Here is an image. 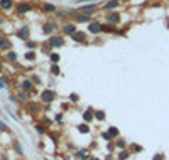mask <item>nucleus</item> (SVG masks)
Segmentation results:
<instances>
[{
    "label": "nucleus",
    "mask_w": 169,
    "mask_h": 160,
    "mask_svg": "<svg viewBox=\"0 0 169 160\" xmlns=\"http://www.w3.org/2000/svg\"><path fill=\"white\" fill-rule=\"evenodd\" d=\"M88 31H90V34H98V32H102V24L96 22V20L90 22V24H88Z\"/></svg>",
    "instance_id": "obj_10"
},
{
    "label": "nucleus",
    "mask_w": 169,
    "mask_h": 160,
    "mask_svg": "<svg viewBox=\"0 0 169 160\" xmlns=\"http://www.w3.org/2000/svg\"><path fill=\"white\" fill-rule=\"evenodd\" d=\"M56 27H57V24H56V22L49 20V22H46V24L42 25V32H44V34H53V32L56 31Z\"/></svg>",
    "instance_id": "obj_7"
},
{
    "label": "nucleus",
    "mask_w": 169,
    "mask_h": 160,
    "mask_svg": "<svg viewBox=\"0 0 169 160\" xmlns=\"http://www.w3.org/2000/svg\"><path fill=\"white\" fill-rule=\"evenodd\" d=\"M41 100H42V103H46V105L53 103V101L56 100V91H53V89H44V91L41 93Z\"/></svg>",
    "instance_id": "obj_1"
},
{
    "label": "nucleus",
    "mask_w": 169,
    "mask_h": 160,
    "mask_svg": "<svg viewBox=\"0 0 169 160\" xmlns=\"http://www.w3.org/2000/svg\"><path fill=\"white\" fill-rule=\"evenodd\" d=\"M27 47L32 51V49H36V47H37V44H36V42H31V40H27Z\"/></svg>",
    "instance_id": "obj_36"
},
{
    "label": "nucleus",
    "mask_w": 169,
    "mask_h": 160,
    "mask_svg": "<svg viewBox=\"0 0 169 160\" xmlns=\"http://www.w3.org/2000/svg\"><path fill=\"white\" fill-rule=\"evenodd\" d=\"M0 7L5 9V10H10L14 7V2L12 0H0Z\"/></svg>",
    "instance_id": "obj_20"
},
{
    "label": "nucleus",
    "mask_w": 169,
    "mask_h": 160,
    "mask_svg": "<svg viewBox=\"0 0 169 160\" xmlns=\"http://www.w3.org/2000/svg\"><path fill=\"white\" fill-rule=\"evenodd\" d=\"M25 59H27V61H34V59H36V52H34V51L25 52Z\"/></svg>",
    "instance_id": "obj_31"
},
{
    "label": "nucleus",
    "mask_w": 169,
    "mask_h": 160,
    "mask_svg": "<svg viewBox=\"0 0 169 160\" xmlns=\"http://www.w3.org/2000/svg\"><path fill=\"white\" fill-rule=\"evenodd\" d=\"M59 72H61L59 66H57V64H51V74H53V76H59Z\"/></svg>",
    "instance_id": "obj_28"
},
{
    "label": "nucleus",
    "mask_w": 169,
    "mask_h": 160,
    "mask_svg": "<svg viewBox=\"0 0 169 160\" xmlns=\"http://www.w3.org/2000/svg\"><path fill=\"white\" fill-rule=\"evenodd\" d=\"M115 148H117V147H115V142H113V140L107 143V150H108V152H113Z\"/></svg>",
    "instance_id": "obj_33"
},
{
    "label": "nucleus",
    "mask_w": 169,
    "mask_h": 160,
    "mask_svg": "<svg viewBox=\"0 0 169 160\" xmlns=\"http://www.w3.org/2000/svg\"><path fill=\"white\" fill-rule=\"evenodd\" d=\"M17 37H20L22 40H27L29 39V25H22L17 31Z\"/></svg>",
    "instance_id": "obj_11"
},
{
    "label": "nucleus",
    "mask_w": 169,
    "mask_h": 160,
    "mask_svg": "<svg viewBox=\"0 0 169 160\" xmlns=\"http://www.w3.org/2000/svg\"><path fill=\"white\" fill-rule=\"evenodd\" d=\"M14 148H15V152H17L19 155H24V150H22V147H20L19 142H14Z\"/></svg>",
    "instance_id": "obj_29"
},
{
    "label": "nucleus",
    "mask_w": 169,
    "mask_h": 160,
    "mask_svg": "<svg viewBox=\"0 0 169 160\" xmlns=\"http://www.w3.org/2000/svg\"><path fill=\"white\" fill-rule=\"evenodd\" d=\"M54 120H56V121H61V120H63V113H56Z\"/></svg>",
    "instance_id": "obj_39"
},
{
    "label": "nucleus",
    "mask_w": 169,
    "mask_h": 160,
    "mask_svg": "<svg viewBox=\"0 0 169 160\" xmlns=\"http://www.w3.org/2000/svg\"><path fill=\"white\" fill-rule=\"evenodd\" d=\"M27 96H29V93H27V91H19V98H20V100H24V101H25V100H27Z\"/></svg>",
    "instance_id": "obj_34"
},
{
    "label": "nucleus",
    "mask_w": 169,
    "mask_h": 160,
    "mask_svg": "<svg viewBox=\"0 0 169 160\" xmlns=\"http://www.w3.org/2000/svg\"><path fill=\"white\" fill-rule=\"evenodd\" d=\"M61 31H63V34H64V36H73L78 29H76V24H73V22H66V24L63 25V29H61Z\"/></svg>",
    "instance_id": "obj_3"
},
{
    "label": "nucleus",
    "mask_w": 169,
    "mask_h": 160,
    "mask_svg": "<svg viewBox=\"0 0 169 160\" xmlns=\"http://www.w3.org/2000/svg\"><path fill=\"white\" fill-rule=\"evenodd\" d=\"M86 37H88V36H86L83 31H76L75 34L71 36V39H73L75 42H79V44H86V42H88V39H86Z\"/></svg>",
    "instance_id": "obj_5"
},
{
    "label": "nucleus",
    "mask_w": 169,
    "mask_h": 160,
    "mask_svg": "<svg viewBox=\"0 0 169 160\" xmlns=\"http://www.w3.org/2000/svg\"><path fill=\"white\" fill-rule=\"evenodd\" d=\"M7 59H9V61H15V59H17V54L14 52V51H9V52H7Z\"/></svg>",
    "instance_id": "obj_32"
},
{
    "label": "nucleus",
    "mask_w": 169,
    "mask_h": 160,
    "mask_svg": "<svg viewBox=\"0 0 169 160\" xmlns=\"http://www.w3.org/2000/svg\"><path fill=\"white\" fill-rule=\"evenodd\" d=\"M0 130H2V131H9V126H7V125L3 123L2 120H0Z\"/></svg>",
    "instance_id": "obj_37"
},
{
    "label": "nucleus",
    "mask_w": 169,
    "mask_h": 160,
    "mask_svg": "<svg viewBox=\"0 0 169 160\" xmlns=\"http://www.w3.org/2000/svg\"><path fill=\"white\" fill-rule=\"evenodd\" d=\"M102 138H105V140L112 142V137H110V133H108V131H103V133H102Z\"/></svg>",
    "instance_id": "obj_35"
},
{
    "label": "nucleus",
    "mask_w": 169,
    "mask_h": 160,
    "mask_svg": "<svg viewBox=\"0 0 169 160\" xmlns=\"http://www.w3.org/2000/svg\"><path fill=\"white\" fill-rule=\"evenodd\" d=\"M42 125H44V126L51 125V120H49V118H42Z\"/></svg>",
    "instance_id": "obj_40"
},
{
    "label": "nucleus",
    "mask_w": 169,
    "mask_h": 160,
    "mask_svg": "<svg viewBox=\"0 0 169 160\" xmlns=\"http://www.w3.org/2000/svg\"><path fill=\"white\" fill-rule=\"evenodd\" d=\"M22 89L27 91V93H32V89H34L32 81H31V79H24V81H22Z\"/></svg>",
    "instance_id": "obj_15"
},
{
    "label": "nucleus",
    "mask_w": 169,
    "mask_h": 160,
    "mask_svg": "<svg viewBox=\"0 0 169 160\" xmlns=\"http://www.w3.org/2000/svg\"><path fill=\"white\" fill-rule=\"evenodd\" d=\"M0 39H2V36H0Z\"/></svg>",
    "instance_id": "obj_50"
},
{
    "label": "nucleus",
    "mask_w": 169,
    "mask_h": 160,
    "mask_svg": "<svg viewBox=\"0 0 169 160\" xmlns=\"http://www.w3.org/2000/svg\"><path fill=\"white\" fill-rule=\"evenodd\" d=\"M102 32H115V25L112 24H102Z\"/></svg>",
    "instance_id": "obj_23"
},
{
    "label": "nucleus",
    "mask_w": 169,
    "mask_h": 160,
    "mask_svg": "<svg viewBox=\"0 0 169 160\" xmlns=\"http://www.w3.org/2000/svg\"><path fill=\"white\" fill-rule=\"evenodd\" d=\"M31 10H32V5H31V3H25V2L17 3V12H19V14H27V12H31Z\"/></svg>",
    "instance_id": "obj_12"
},
{
    "label": "nucleus",
    "mask_w": 169,
    "mask_h": 160,
    "mask_svg": "<svg viewBox=\"0 0 169 160\" xmlns=\"http://www.w3.org/2000/svg\"><path fill=\"white\" fill-rule=\"evenodd\" d=\"M32 81H34V83L37 84V83H39V76H32Z\"/></svg>",
    "instance_id": "obj_42"
},
{
    "label": "nucleus",
    "mask_w": 169,
    "mask_h": 160,
    "mask_svg": "<svg viewBox=\"0 0 169 160\" xmlns=\"http://www.w3.org/2000/svg\"><path fill=\"white\" fill-rule=\"evenodd\" d=\"M95 120V111L92 108H88L86 111H83V123H92Z\"/></svg>",
    "instance_id": "obj_9"
},
{
    "label": "nucleus",
    "mask_w": 169,
    "mask_h": 160,
    "mask_svg": "<svg viewBox=\"0 0 169 160\" xmlns=\"http://www.w3.org/2000/svg\"><path fill=\"white\" fill-rule=\"evenodd\" d=\"M69 98H71V101H78V100H79V96H78V94H71V96H69Z\"/></svg>",
    "instance_id": "obj_41"
},
{
    "label": "nucleus",
    "mask_w": 169,
    "mask_h": 160,
    "mask_svg": "<svg viewBox=\"0 0 169 160\" xmlns=\"http://www.w3.org/2000/svg\"><path fill=\"white\" fill-rule=\"evenodd\" d=\"M122 2H129V0H120V3H122Z\"/></svg>",
    "instance_id": "obj_48"
},
{
    "label": "nucleus",
    "mask_w": 169,
    "mask_h": 160,
    "mask_svg": "<svg viewBox=\"0 0 169 160\" xmlns=\"http://www.w3.org/2000/svg\"><path fill=\"white\" fill-rule=\"evenodd\" d=\"M0 160H9L7 157H0Z\"/></svg>",
    "instance_id": "obj_47"
},
{
    "label": "nucleus",
    "mask_w": 169,
    "mask_h": 160,
    "mask_svg": "<svg viewBox=\"0 0 169 160\" xmlns=\"http://www.w3.org/2000/svg\"><path fill=\"white\" fill-rule=\"evenodd\" d=\"M49 59H51V62H53V64H57L61 57H59V54H57V52H51V54H49Z\"/></svg>",
    "instance_id": "obj_25"
},
{
    "label": "nucleus",
    "mask_w": 169,
    "mask_h": 160,
    "mask_svg": "<svg viewBox=\"0 0 169 160\" xmlns=\"http://www.w3.org/2000/svg\"><path fill=\"white\" fill-rule=\"evenodd\" d=\"M107 131L110 133L112 140H117V138H120V131H118V128H117V126H110V128H108Z\"/></svg>",
    "instance_id": "obj_17"
},
{
    "label": "nucleus",
    "mask_w": 169,
    "mask_h": 160,
    "mask_svg": "<svg viewBox=\"0 0 169 160\" xmlns=\"http://www.w3.org/2000/svg\"><path fill=\"white\" fill-rule=\"evenodd\" d=\"M107 22L112 24V25L120 24V14H118V12H110V14L107 15Z\"/></svg>",
    "instance_id": "obj_8"
},
{
    "label": "nucleus",
    "mask_w": 169,
    "mask_h": 160,
    "mask_svg": "<svg viewBox=\"0 0 169 160\" xmlns=\"http://www.w3.org/2000/svg\"><path fill=\"white\" fill-rule=\"evenodd\" d=\"M107 118V113L103 111V110H96L95 111V120H98V121H103Z\"/></svg>",
    "instance_id": "obj_21"
},
{
    "label": "nucleus",
    "mask_w": 169,
    "mask_h": 160,
    "mask_svg": "<svg viewBox=\"0 0 169 160\" xmlns=\"http://www.w3.org/2000/svg\"><path fill=\"white\" fill-rule=\"evenodd\" d=\"M0 72H2V64H0Z\"/></svg>",
    "instance_id": "obj_49"
},
{
    "label": "nucleus",
    "mask_w": 169,
    "mask_h": 160,
    "mask_svg": "<svg viewBox=\"0 0 169 160\" xmlns=\"http://www.w3.org/2000/svg\"><path fill=\"white\" fill-rule=\"evenodd\" d=\"M88 160H102V159H100V157H95V155H92Z\"/></svg>",
    "instance_id": "obj_44"
},
{
    "label": "nucleus",
    "mask_w": 169,
    "mask_h": 160,
    "mask_svg": "<svg viewBox=\"0 0 169 160\" xmlns=\"http://www.w3.org/2000/svg\"><path fill=\"white\" fill-rule=\"evenodd\" d=\"M152 160H164V155H162V153H156V155L152 157Z\"/></svg>",
    "instance_id": "obj_38"
},
{
    "label": "nucleus",
    "mask_w": 169,
    "mask_h": 160,
    "mask_svg": "<svg viewBox=\"0 0 169 160\" xmlns=\"http://www.w3.org/2000/svg\"><path fill=\"white\" fill-rule=\"evenodd\" d=\"M75 157L78 160H88L90 157H92V153H90V150H88V148H79V150H76Z\"/></svg>",
    "instance_id": "obj_6"
},
{
    "label": "nucleus",
    "mask_w": 169,
    "mask_h": 160,
    "mask_svg": "<svg viewBox=\"0 0 169 160\" xmlns=\"http://www.w3.org/2000/svg\"><path fill=\"white\" fill-rule=\"evenodd\" d=\"M27 110L32 111V113H36V111H39V105L34 103V101H29V103H27Z\"/></svg>",
    "instance_id": "obj_24"
},
{
    "label": "nucleus",
    "mask_w": 169,
    "mask_h": 160,
    "mask_svg": "<svg viewBox=\"0 0 169 160\" xmlns=\"http://www.w3.org/2000/svg\"><path fill=\"white\" fill-rule=\"evenodd\" d=\"M129 150H130V153H137V152H142V147L137 145V143H132V147L129 148Z\"/></svg>",
    "instance_id": "obj_27"
},
{
    "label": "nucleus",
    "mask_w": 169,
    "mask_h": 160,
    "mask_svg": "<svg viewBox=\"0 0 169 160\" xmlns=\"http://www.w3.org/2000/svg\"><path fill=\"white\" fill-rule=\"evenodd\" d=\"M76 128H78V131H79V133H85V135H86V133H90V125H88V123H81V125H78Z\"/></svg>",
    "instance_id": "obj_22"
},
{
    "label": "nucleus",
    "mask_w": 169,
    "mask_h": 160,
    "mask_svg": "<svg viewBox=\"0 0 169 160\" xmlns=\"http://www.w3.org/2000/svg\"><path fill=\"white\" fill-rule=\"evenodd\" d=\"M47 44L54 49V47H61L63 44H64V39L61 36H51L49 37V40H47Z\"/></svg>",
    "instance_id": "obj_4"
},
{
    "label": "nucleus",
    "mask_w": 169,
    "mask_h": 160,
    "mask_svg": "<svg viewBox=\"0 0 169 160\" xmlns=\"http://www.w3.org/2000/svg\"><path fill=\"white\" fill-rule=\"evenodd\" d=\"M79 14H83V15H93L95 12L98 10V5H95V3H92V5H83V7H79V9H76Z\"/></svg>",
    "instance_id": "obj_2"
},
{
    "label": "nucleus",
    "mask_w": 169,
    "mask_h": 160,
    "mask_svg": "<svg viewBox=\"0 0 169 160\" xmlns=\"http://www.w3.org/2000/svg\"><path fill=\"white\" fill-rule=\"evenodd\" d=\"M130 150L127 148V150H120V153H118V157H117V160H129L130 159Z\"/></svg>",
    "instance_id": "obj_19"
},
{
    "label": "nucleus",
    "mask_w": 169,
    "mask_h": 160,
    "mask_svg": "<svg viewBox=\"0 0 169 160\" xmlns=\"http://www.w3.org/2000/svg\"><path fill=\"white\" fill-rule=\"evenodd\" d=\"M56 15L59 19H66L69 17V10H56Z\"/></svg>",
    "instance_id": "obj_26"
},
{
    "label": "nucleus",
    "mask_w": 169,
    "mask_h": 160,
    "mask_svg": "<svg viewBox=\"0 0 169 160\" xmlns=\"http://www.w3.org/2000/svg\"><path fill=\"white\" fill-rule=\"evenodd\" d=\"M115 147H117L118 150H127V148H129V143L125 142L124 138H117V140H115Z\"/></svg>",
    "instance_id": "obj_16"
},
{
    "label": "nucleus",
    "mask_w": 169,
    "mask_h": 160,
    "mask_svg": "<svg viewBox=\"0 0 169 160\" xmlns=\"http://www.w3.org/2000/svg\"><path fill=\"white\" fill-rule=\"evenodd\" d=\"M57 9L53 5V3H42V12H46V14H53V12H56Z\"/></svg>",
    "instance_id": "obj_18"
},
{
    "label": "nucleus",
    "mask_w": 169,
    "mask_h": 160,
    "mask_svg": "<svg viewBox=\"0 0 169 160\" xmlns=\"http://www.w3.org/2000/svg\"><path fill=\"white\" fill-rule=\"evenodd\" d=\"M10 47H12V42L7 37H2L0 39V51H10Z\"/></svg>",
    "instance_id": "obj_13"
},
{
    "label": "nucleus",
    "mask_w": 169,
    "mask_h": 160,
    "mask_svg": "<svg viewBox=\"0 0 169 160\" xmlns=\"http://www.w3.org/2000/svg\"><path fill=\"white\" fill-rule=\"evenodd\" d=\"M120 5V0H110L103 5V10H112V9H117Z\"/></svg>",
    "instance_id": "obj_14"
},
{
    "label": "nucleus",
    "mask_w": 169,
    "mask_h": 160,
    "mask_svg": "<svg viewBox=\"0 0 169 160\" xmlns=\"http://www.w3.org/2000/svg\"><path fill=\"white\" fill-rule=\"evenodd\" d=\"M36 131H37L39 135H44L46 133V126L44 125H36Z\"/></svg>",
    "instance_id": "obj_30"
},
{
    "label": "nucleus",
    "mask_w": 169,
    "mask_h": 160,
    "mask_svg": "<svg viewBox=\"0 0 169 160\" xmlns=\"http://www.w3.org/2000/svg\"><path fill=\"white\" fill-rule=\"evenodd\" d=\"M10 101H14V103H17V98H15L14 94H10Z\"/></svg>",
    "instance_id": "obj_43"
},
{
    "label": "nucleus",
    "mask_w": 169,
    "mask_h": 160,
    "mask_svg": "<svg viewBox=\"0 0 169 160\" xmlns=\"http://www.w3.org/2000/svg\"><path fill=\"white\" fill-rule=\"evenodd\" d=\"M105 160H113V155H107V159Z\"/></svg>",
    "instance_id": "obj_46"
},
{
    "label": "nucleus",
    "mask_w": 169,
    "mask_h": 160,
    "mask_svg": "<svg viewBox=\"0 0 169 160\" xmlns=\"http://www.w3.org/2000/svg\"><path fill=\"white\" fill-rule=\"evenodd\" d=\"M2 88H5V83H3V81H0V89Z\"/></svg>",
    "instance_id": "obj_45"
}]
</instances>
